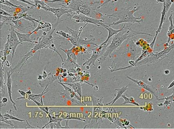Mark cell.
Listing matches in <instances>:
<instances>
[{
    "instance_id": "obj_33",
    "label": "cell",
    "mask_w": 174,
    "mask_h": 129,
    "mask_svg": "<svg viewBox=\"0 0 174 129\" xmlns=\"http://www.w3.org/2000/svg\"><path fill=\"white\" fill-rule=\"evenodd\" d=\"M8 102V98H6L5 97H4L1 99V104H0V107L1 108L3 107L4 106H5L6 105V104Z\"/></svg>"
},
{
    "instance_id": "obj_35",
    "label": "cell",
    "mask_w": 174,
    "mask_h": 129,
    "mask_svg": "<svg viewBox=\"0 0 174 129\" xmlns=\"http://www.w3.org/2000/svg\"><path fill=\"white\" fill-rule=\"evenodd\" d=\"M26 122H27V126L25 127V129H42V127H33V126H32L30 124H29L28 121L26 120Z\"/></svg>"
},
{
    "instance_id": "obj_25",
    "label": "cell",
    "mask_w": 174,
    "mask_h": 129,
    "mask_svg": "<svg viewBox=\"0 0 174 129\" xmlns=\"http://www.w3.org/2000/svg\"><path fill=\"white\" fill-rule=\"evenodd\" d=\"M122 97L124 98V102L121 104V106H124L127 104H134L136 106H140L138 103H136L135 100L134 98L133 97H128L126 95L123 94Z\"/></svg>"
},
{
    "instance_id": "obj_43",
    "label": "cell",
    "mask_w": 174,
    "mask_h": 129,
    "mask_svg": "<svg viewBox=\"0 0 174 129\" xmlns=\"http://www.w3.org/2000/svg\"><path fill=\"white\" fill-rule=\"evenodd\" d=\"M26 94L28 95H30L32 94V92H31V90L28 91L27 92H26Z\"/></svg>"
},
{
    "instance_id": "obj_44",
    "label": "cell",
    "mask_w": 174,
    "mask_h": 129,
    "mask_svg": "<svg viewBox=\"0 0 174 129\" xmlns=\"http://www.w3.org/2000/svg\"><path fill=\"white\" fill-rule=\"evenodd\" d=\"M149 80H151V81L152 80H151V78H149Z\"/></svg>"
},
{
    "instance_id": "obj_1",
    "label": "cell",
    "mask_w": 174,
    "mask_h": 129,
    "mask_svg": "<svg viewBox=\"0 0 174 129\" xmlns=\"http://www.w3.org/2000/svg\"><path fill=\"white\" fill-rule=\"evenodd\" d=\"M131 25L132 24L128 25H126L122 30L115 34L112 38V41L106 49L104 54L97 60L99 64H101L105 61L107 57L110 56L115 50L121 46L125 41L128 40V38L133 37L138 34H146L151 37L153 36L151 34L147 33L145 32H138L133 30L131 29Z\"/></svg>"
},
{
    "instance_id": "obj_41",
    "label": "cell",
    "mask_w": 174,
    "mask_h": 129,
    "mask_svg": "<svg viewBox=\"0 0 174 129\" xmlns=\"http://www.w3.org/2000/svg\"><path fill=\"white\" fill-rule=\"evenodd\" d=\"M43 75H40V74H38V76H37V79L39 80H43Z\"/></svg>"
},
{
    "instance_id": "obj_16",
    "label": "cell",
    "mask_w": 174,
    "mask_h": 129,
    "mask_svg": "<svg viewBox=\"0 0 174 129\" xmlns=\"http://www.w3.org/2000/svg\"><path fill=\"white\" fill-rule=\"evenodd\" d=\"M95 38L93 37H92V38L90 40H88L87 39H83L82 37H80L78 38V42L77 44L76 47H82V46L85 45V46H88V45H93L96 46H98V45L96 43H95Z\"/></svg>"
},
{
    "instance_id": "obj_32",
    "label": "cell",
    "mask_w": 174,
    "mask_h": 129,
    "mask_svg": "<svg viewBox=\"0 0 174 129\" xmlns=\"http://www.w3.org/2000/svg\"><path fill=\"white\" fill-rule=\"evenodd\" d=\"M1 121L3 122V123H6V124H7L8 125L10 126L11 127H12L13 129H17V126H15L11 121L9 120V119H1Z\"/></svg>"
},
{
    "instance_id": "obj_3",
    "label": "cell",
    "mask_w": 174,
    "mask_h": 129,
    "mask_svg": "<svg viewBox=\"0 0 174 129\" xmlns=\"http://www.w3.org/2000/svg\"><path fill=\"white\" fill-rule=\"evenodd\" d=\"M130 8L131 7L121 8L110 15L105 14V17L108 18L113 17L117 18L118 20L112 23H104V24L109 26H116L122 23H131L133 24L134 23H138L139 24L141 22H143L144 20L142 18L134 16V14L136 11L139 10L141 9V7L134 6L131 10H130Z\"/></svg>"
},
{
    "instance_id": "obj_23",
    "label": "cell",
    "mask_w": 174,
    "mask_h": 129,
    "mask_svg": "<svg viewBox=\"0 0 174 129\" xmlns=\"http://www.w3.org/2000/svg\"><path fill=\"white\" fill-rule=\"evenodd\" d=\"M66 125L64 127H62L61 125V122L62 120H59L57 123L56 122H53L50 123V129H71L70 127L68 126V123H69V119L65 120Z\"/></svg>"
},
{
    "instance_id": "obj_31",
    "label": "cell",
    "mask_w": 174,
    "mask_h": 129,
    "mask_svg": "<svg viewBox=\"0 0 174 129\" xmlns=\"http://www.w3.org/2000/svg\"><path fill=\"white\" fill-rule=\"evenodd\" d=\"M0 3L2 4L5 5H7L8 6H13V7H17L18 5H16L12 4V3L9 2V1L8 0H0Z\"/></svg>"
},
{
    "instance_id": "obj_12",
    "label": "cell",
    "mask_w": 174,
    "mask_h": 129,
    "mask_svg": "<svg viewBox=\"0 0 174 129\" xmlns=\"http://www.w3.org/2000/svg\"><path fill=\"white\" fill-rule=\"evenodd\" d=\"M88 24V23H85V24L83 27H81L78 31L74 30L73 29H71L69 27H66L67 30L70 32L71 34V37L69 38V41H70V43H72L73 46H77V42H78V38L80 37L81 33L83 32V31L84 29V28Z\"/></svg>"
},
{
    "instance_id": "obj_40",
    "label": "cell",
    "mask_w": 174,
    "mask_h": 129,
    "mask_svg": "<svg viewBox=\"0 0 174 129\" xmlns=\"http://www.w3.org/2000/svg\"><path fill=\"white\" fill-rule=\"evenodd\" d=\"M174 86V80L171 83V84L168 86V89H171Z\"/></svg>"
},
{
    "instance_id": "obj_8",
    "label": "cell",
    "mask_w": 174,
    "mask_h": 129,
    "mask_svg": "<svg viewBox=\"0 0 174 129\" xmlns=\"http://www.w3.org/2000/svg\"><path fill=\"white\" fill-rule=\"evenodd\" d=\"M76 47V46H73L71 49L68 50H66L60 48L61 50H62L67 55V57L66 60H64V63H63L62 64V67H63L64 66L66 68L71 66H76L78 67H80L77 61V57L75 53Z\"/></svg>"
},
{
    "instance_id": "obj_37",
    "label": "cell",
    "mask_w": 174,
    "mask_h": 129,
    "mask_svg": "<svg viewBox=\"0 0 174 129\" xmlns=\"http://www.w3.org/2000/svg\"><path fill=\"white\" fill-rule=\"evenodd\" d=\"M112 0H107L106 1L104 2L102 4L100 5L99 7H98V9H100V8L102 7H104V6H105L106 5H107L108 3H109L110 2L112 1Z\"/></svg>"
},
{
    "instance_id": "obj_24",
    "label": "cell",
    "mask_w": 174,
    "mask_h": 129,
    "mask_svg": "<svg viewBox=\"0 0 174 129\" xmlns=\"http://www.w3.org/2000/svg\"><path fill=\"white\" fill-rule=\"evenodd\" d=\"M1 29L3 27L4 25H10L12 24V17H7L5 15L1 14ZM13 24V23H12Z\"/></svg>"
},
{
    "instance_id": "obj_22",
    "label": "cell",
    "mask_w": 174,
    "mask_h": 129,
    "mask_svg": "<svg viewBox=\"0 0 174 129\" xmlns=\"http://www.w3.org/2000/svg\"><path fill=\"white\" fill-rule=\"evenodd\" d=\"M65 84H67L73 88L74 91H75L77 94H78V95L81 98H82V87H81V83H72V84H69V83H64Z\"/></svg>"
},
{
    "instance_id": "obj_13",
    "label": "cell",
    "mask_w": 174,
    "mask_h": 129,
    "mask_svg": "<svg viewBox=\"0 0 174 129\" xmlns=\"http://www.w3.org/2000/svg\"><path fill=\"white\" fill-rule=\"evenodd\" d=\"M6 73H7V83H6V86H7V87L8 93V95H9L10 100L13 104L14 108L15 109V111H17L16 104L14 103V101L13 100L12 98V92L11 89H12V81L11 76V74L13 73V72L11 71V70H10L8 71H7Z\"/></svg>"
},
{
    "instance_id": "obj_11",
    "label": "cell",
    "mask_w": 174,
    "mask_h": 129,
    "mask_svg": "<svg viewBox=\"0 0 174 129\" xmlns=\"http://www.w3.org/2000/svg\"><path fill=\"white\" fill-rule=\"evenodd\" d=\"M29 21L24 18H20L18 20H12V23L14 24L13 27L15 29H17L18 32H21L25 30V29L28 28H33V25L31 24Z\"/></svg>"
},
{
    "instance_id": "obj_9",
    "label": "cell",
    "mask_w": 174,
    "mask_h": 129,
    "mask_svg": "<svg viewBox=\"0 0 174 129\" xmlns=\"http://www.w3.org/2000/svg\"><path fill=\"white\" fill-rule=\"evenodd\" d=\"M127 78H128L129 80H131L132 81H133V83L135 84L137 86H138L139 87L142 88L143 89H145L149 92L151 93L156 97V100H157L159 99V98H158V91L156 87H155L154 86L147 84L144 81L140 80H135V79H133V78L129 76H127Z\"/></svg>"
},
{
    "instance_id": "obj_4",
    "label": "cell",
    "mask_w": 174,
    "mask_h": 129,
    "mask_svg": "<svg viewBox=\"0 0 174 129\" xmlns=\"http://www.w3.org/2000/svg\"><path fill=\"white\" fill-rule=\"evenodd\" d=\"M68 18L66 20L72 18L75 20V23H90L94 24L97 26H101L104 24V20L102 19H96L93 18L91 17H88L87 15H84L83 14L80 12H76L74 11V13L66 14Z\"/></svg>"
},
{
    "instance_id": "obj_19",
    "label": "cell",
    "mask_w": 174,
    "mask_h": 129,
    "mask_svg": "<svg viewBox=\"0 0 174 129\" xmlns=\"http://www.w3.org/2000/svg\"><path fill=\"white\" fill-rule=\"evenodd\" d=\"M99 119L94 117L93 118H90L89 123L86 125L83 129H100L101 123H98V120Z\"/></svg>"
},
{
    "instance_id": "obj_14",
    "label": "cell",
    "mask_w": 174,
    "mask_h": 129,
    "mask_svg": "<svg viewBox=\"0 0 174 129\" xmlns=\"http://www.w3.org/2000/svg\"><path fill=\"white\" fill-rule=\"evenodd\" d=\"M125 25L126 24H125V25H123L122 27L121 28V29H119V30H115V29L112 28L109 25L104 24H104L101 26H102V27H103L107 29L108 31V37H107V38L106 39V40L105 41H104V42L102 43L101 44V45H104L107 44V43L110 40V38H112V37H113V36H114V35H115L116 34L118 33L119 32L122 30L123 28L125 27Z\"/></svg>"
},
{
    "instance_id": "obj_26",
    "label": "cell",
    "mask_w": 174,
    "mask_h": 129,
    "mask_svg": "<svg viewBox=\"0 0 174 129\" xmlns=\"http://www.w3.org/2000/svg\"><path fill=\"white\" fill-rule=\"evenodd\" d=\"M91 98H92V101L93 103V108L97 107L98 106L103 107L104 106L103 101V97L102 96L100 98H98L92 96Z\"/></svg>"
},
{
    "instance_id": "obj_21",
    "label": "cell",
    "mask_w": 174,
    "mask_h": 129,
    "mask_svg": "<svg viewBox=\"0 0 174 129\" xmlns=\"http://www.w3.org/2000/svg\"><path fill=\"white\" fill-rule=\"evenodd\" d=\"M173 14L172 13L171 14L169 17V21L170 22V26L168 28V32L167 35L168 37V40L167 44L170 43L172 40H173V37L174 34V25L173 23Z\"/></svg>"
},
{
    "instance_id": "obj_7",
    "label": "cell",
    "mask_w": 174,
    "mask_h": 129,
    "mask_svg": "<svg viewBox=\"0 0 174 129\" xmlns=\"http://www.w3.org/2000/svg\"><path fill=\"white\" fill-rule=\"evenodd\" d=\"M10 29L9 30L10 33L7 35V41L9 44V48L12 51V57L11 58V64H12V60L15 54V50L17 47L20 44H22L18 39V37L15 32V29L13 27V25H10Z\"/></svg>"
},
{
    "instance_id": "obj_29",
    "label": "cell",
    "mask_w": 174,
    "mask_h": 129,
    "mask_svg": "<svg viewBox=\"0 0 174 129\" xmlns=\"http://www.w3.org/2000/svg\"><path fill=\"white\" fill-rule=\"evenodd\" d=\"M56 34L61 35L64 38H67V39H69L71 37L70 33H66L63 31H56Z\"/></svg>"
},
{
    "instance_id": "obj_28",
    "label": "cell",
    "mask_w": 174,
    "mask_h": 129,
    "mask_svg": "<svg viewBox=\"0 0 174 129\" xmlns=\"http://www.w3.org/2000/svg\"><path fill=\"white\" fill-rule=\"evenodd\" d=\"M31 15H30V14H28L27 13H24L22 15V18H24L26 20L29 21L31 22V23H32L34 27H35L36 26V25H35V22H37L38 23V20H37V19H35V18H33L31 17Z\"/></svg>"
},
{
    "instance_id": "obj_17",
    "label": "cell",
    "mask_w": 174,
    "mask_h": 129,
    "mask_svg": "<svg viewBox=\"0 0 174 129\" xmlns=\"http://www.w3.org/2000/svg\"><path fill=\"white\" fill-rule=\"evenodd\" d=\"M40 20H38V23H37L38 24V26L36 29H34L32 32H31L32 34L37 32L40 29L43 30V29H46V28H49L50 30L52 29L53 25L51 24L50 23H49V22L42 21L41 19V17H40Z\"/></svg>"
},
{
    "instance_id": "obj_18",
    "label": "cell",
    "mask_w": 174,
    "mask_h": 129,
    "mask_svg": "<svg viewBox=\"0 0 174 129\" xmlns=\"http://www.w3.org/2000/svg\"><path fill=\"white\" fill-rule=\"evenodd\" d=\"M128 90V86H125V87H123L121 88L115 89V91H116V92H117V94H116V96L112 101L107 103V104H106V106H109V105L112 106L115 103V101H117L121 97H122L123 94Z\"/></svg>"
},
{
    "instance_id": "obj_42",
    "label": "cell",
    "mask_w": 174,
    "mask_h": 129,
    "mask_svg": "<svg viewBox=\"0 0 174 129\" xmlns=\"http://www.w3.org/2000/svg\"><path fill=\"white\" fill-rule=\"evenodd\" d=\"M170 73V71L168 70H166L165 71V73L166 75H168V74Z\"/></svg>"
},
{
    "instance_id": "obj_15",
    "label": "cell",
    "mask_w": 174,
    "mask_h": 129,
    "mask_svg": "<svg viewBox=\"0 0 174 129\" xmlns=\"http://www.w3.org/2000/svg\"><path fill=\"white\" fill-rule=\"evenodd\" d=\"M15 32L17 33V37H18V39L20 40V41L21 43H23L24 42H28V43H31L35 45L36 44L37 41H32L31 39V35H32V34L31 32L29 33H21L20 32H18L17 31H16L15 30Z\"/></svg>"
},
{
    "instance_id": "obj_6",
    "label": "cell",
    "mask_w": 174,
    "mask_h": 129,
    "mask_svg": "<svg viewBox=\"0 0 174 129\" xmlns=\"http://www.w3.org/2000/svg\"><path fill=\"white\" fill-rule=\"evenodd\" d=\"M110 42L111 41L109 40L107 44L104 45H100L96 46L94 48H91L90 49L93 51L92 56L89 58H87L86 61L83 64V66H85L86 64H87V66L89 67L91 64H93V66L95 67L96 66L95 62L96 60H98L100 57H102L104 54V52H105L106 49Z\"/></svg>"
},
{
    "instance_id": "obj_34",
    "label": "cell",
    "mask_w": 174,
    "mask_h": 129,
    "mask_svg": "<svg viewBox=\"0 0 174 129\" xmlns=\"http://www.w3.org/2000/svg\"><path fill=\"white\" fill-rule=\"evenodd\" d=\"M0 11H1V14L2 15L7 16V17H12L11 14H9V12H7L6 11L3 10V9H0Z\"/></svg>"
},
{
    "instance_id": "obj_5",
    "label": "cell",
    "mask_w": 174,
    "mask_h": 129,
    "mask_svg": "<svg viewBox=\"0 0 174 129\" xmlns=\"http://www.w3.org/2000/svg\"><path fill=\"white\" fill-rule=\"evenodd\" d=\"M174 48V44L168 47H166L165 50L156 54H153L152 55H150L148 57H146L145 59H143L142 61H138L136 63V66H141L142 64H146L148 63H153L154 62H159L161 60L165 58L168 55V54L171 52L172 50Z\"/></svg>"
},
{
    "instance_id": "obj_45",
    "label": "cell",
    "mask_w": 174,
    "mask_h": 129,
    "mask_svg": "<svg viewBox=\"0 0 174 129\" xmlns=\"http://www.w3.org/2000/svg\"><path fill=\"white\" fill-rule=\"evenodd\" d=\"M99 1H101V0H99Z\"/></svg>"
},
{
    "instance_id": "obj_20",
    "label": "cell",
    "mask_w": 174,
    "mask_h": 129,
    "mask_svg": "<svg viewBox=\"0 0 174 129\" xmlns=\"http://www.w3.org/2000/svg\"><path fill=\"white\" fill-rule=\"evenodd\" d=\"M4 64H1V98H2L5 96V86L6 84L5 83L4 77Z\"/></svg>"
},
{
    "instance_id": "obj_36",
    "label": "cell",
    "mask_w": 174,
    "mask_h": 129,
    "mask_svg": "<svg viewBox=\"0 0 174 129\" xmlns=\"http://www.w3.org/2000/svg\"><path fill=\"white\" fill-rule=\"evenodd\" d=\"M18 1L21 2H23V3H26L28 5H30V6H33L34 7H36V5L35 4H34L33 3H31L29 1H26V0H17Z\"/></svg>"
},
{
    "instance_id": "obj_38",
    "label": "cell",
    "mask_w": 174,
    "mask_h": 129,
    "mask_svg": "<svg viewBox=\"0 0 174 129\" xmlns=\"http://www.w3.org/2000/svg\"><path fill=\"white\" fill-rule=\"evenodd\" d=\"M18 92L21 94V95L22 96H26V92H25L24 91H21L20 90H18Z\"/></svg>"
},
{
    "instance_id": "obj_39",
    "label": "cell",
    "mask_w": 174,
    "mask_h": 129,
    "mask_svg": "<svg viewBox=\"0 0 174 129\" xmlns=\"http://www.w3.org/2000/svg\"><path fill=\"white\" fill-rule=\"evenodd\" d=\"M5 66L6 67H10L11 68V64L10 63H9V61H6V62L5 63Z\"/></svg>"
},
{
    "instance_id": "obj_30",
    "label": "cell",
    "mask_w": 174,
    "mask_h": 129,
    "mask_svg": "<svg viewBox=\"0 0 174 129\" xmlns=\"http://www.w3.org/2000/svg\"><path fill=\"white\" fill-rule=\"evenodd\" d=\"M168 100L172 105V104L173 101H174V90H173L172 95L169 96L165 97H164V98H159L158 100Z\"/></svg>"
},
{
    "instance_id": "obj_10",
    "label": "cell",
    "mask_w": 174,
    "mask_h": 129,
    "mask_svg": "<svg viewBox=\"0 0 174 129\" xmlns=\"http://www.w3.org/2000/svg\"><path fill=\"white\" fill-rule=\"evenodd\" d=\"M46 11H50L54 14V15L57 18V20H59L61 18V16H62L64 14H73L74 12V11L72 9H69L66 8H53L51 7L49 5L47 6Z\"/></svg>"
},
{
    "instance_id": "obj_2",
    "label": "cell",
    "mask_w": 174,
    "mask_h": 129,
    "mask_svg": "<svg viewBox=\"0 0 174 129\" xmlns=\"http://www.w3.org/2000/svg\"><path fill=\"white\" fill-rule=\"evenodd\" d=\"M102 3L101 1L95 0H71L69 4L64 8L72 9L76 12H80L88 17L99 19L103 16L98 12V7Z\"/></svg>"
},
{
    "instance_id": "obj_27",
    "label": "cell",
    "mask_w": 174,
    "mask_h": 129,
    "mask_svg": "<svg viewBox=\"0 0 174 129\" xmlns=\"http://www.w3.org/2000/svg\"><path fill=\"white\" fill-rule=\"evenodd\" d=\"M1 119L14 120L20 121V122L25 121V120L17 118L16 117L12 116V115H10V114H9L5 113L4 114V115H2V113H1Z\"/></svg>"
}]
</instances>
